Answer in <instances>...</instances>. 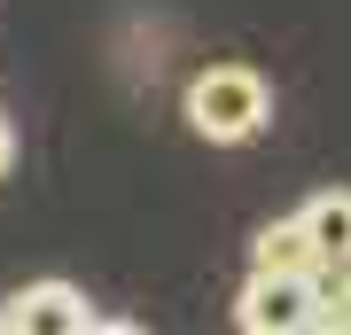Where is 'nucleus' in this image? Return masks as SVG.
I'll use <instances>...</instances> for the list:
<instances>
[{
    "label": "nucleus",
    "instance_id": "f257e3e1",
    "mask_svg": "<svg viewBox=\"0 0 351 335\" xmlns=\"http://www.w3.org/2000/svg\"><path fill=\"white\" fill-rule=\"evenodd\" d=\"M265 117H274V86H265L250 62H211V71L188 78V125L211 140V149L258 140Z\"/></svg>",
    "mask_w": 351,
    "mask_h": 335
},
{
    "label": "nucleus",
    "instance_id": "f03ea898",
    "mask_svg": "<svg viewBox=\"0 0 351 335\" xmlns=\"http://www.w3.org/2000/svg\"><path fill=\"white\" fill-rule=\"evenodd\" d=\"M313 273H258L250 265V288L234 297V327L242 335H313V312H320V281Z\"/></svg>",
    "mask_w": 351,
    "mask_h": 335
},
{
    "label": "nucleus",
    "instance_id": "7ed1b4c3",
    "mask_svg": "<svg viewBox=\"0 0 351 335\" xmlns=\"http://www.w3.org/2000/svg\"><path fill=\"white\" fill-rule=\"evenodd\" d=\"M8 312H16V335H86V327H101L94 304L71 281H32L24 297H8Z\"/></svg>",
    "mask_w": 351,
    "mask_h": 335
},
{
    "label": "nucleus",
    "instance_id": "20e7f679",
    "mask_svg": "<svg viewBox=\"0 0 351 335\" xmlns=\"http://www.w3.org/2000/svg\"><path fill=\"white\" fill-rule=\"evenodd\" d=\"M297 219H304V234H313L320 265H351V187H320Z\"/></svg>",
    "mask_w": 351,
    "mask_h": 335
},
{
    "label": "nucleus",
    "instance_id": "39448f33",
    "mask_svg": "<svg viewBox=\"0 0 351 335\" xmlns=\"http://www.w3.org/2000/svg\"><path fill=\"white\" fill-rule=\"evenodd\" d=\"M250 265H258V273H313L320 249H313V234H304V219H274L250 242Z\"/></svg>",
    "mask_w": 351,
    "mask_h": 335
},
{
    "label": "nucleus",
    "instance_id": "423d86ee",
    "mask_svg": "<svg viewBox=\"0 0 351 335\" xmlns=\"http://www.w3.org/2000/svg\"><path fill=\"white\" fill-rule=\"evenodd\" d=\"M320 312H313V327L320 335H351V265H320Z\"/></svg>",
    "mask_w": 351,
    "mask_h": 335
},
{
    "label": "nucleus",
    "instance_id": "0eeeda50",
    "mask_svg": "<svg viewBox=\"0 0 351 335\" xmlns=\"http://www.w3.org/2000/svg\"><path fill=\"white\" fill-rule=\"evenodd\" d=\"M8 164H16V133L0 125V179H8Z\"/></svg>",
    "mask_w": 351,
    "mask_h": 335
}]
</instances>
